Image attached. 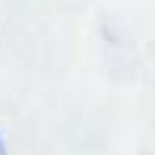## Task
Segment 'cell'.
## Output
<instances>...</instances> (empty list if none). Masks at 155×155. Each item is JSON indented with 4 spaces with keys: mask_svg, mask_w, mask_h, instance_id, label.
<instances>
[{
    "mask_svg": "<svg viewBox=\"0 0 155 155\" xmlns=\"http://www.w3.org/2000/svg\"><path fill=\"white\" fill-rule=\"evenodd\" d=\"M0 155H6V139L0 136Z\"/></svg>",
    "mask_w": 155,
    "mask_h": 155,
    "instance_id": "6da1fadb",
    "label": "cell"
}]
</instances>
